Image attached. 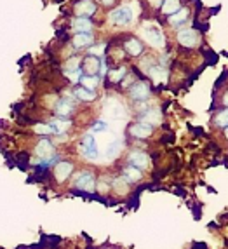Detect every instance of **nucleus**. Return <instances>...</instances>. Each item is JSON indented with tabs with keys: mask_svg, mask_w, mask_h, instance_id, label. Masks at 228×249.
<instances>
[{
	"mask_svg": "<svg viewBox=\"0 0 228 249\" xmlns=\"http://www.w3.org/2000/svg\"><path fill=\"white\" fill-rule=\"evenodd\" d=\"M105 49H106V44H92L91 47H88V54H91V56H98V58H101V56H105Z\"/></svg>",
	"mask_w": 228,
	"mask_h": 249,
	"instance_id": "nucleus-29",
	"label": "nucleus"
},
{
	"mask_svg": "<svg viewBox=\"0 0 228 249\" xmlns=\"http://www.w3.org/2000/svg\"><path fill=\"white\" fill-rule=\"evenodd\" d=\"M223 134H225V138L228 140V127H225V129H223Z\"/></svg>",
	"mask_w": 228,
	"mask_h": 249,
	"instance_id": "nucleus-35",
	"label": "nucleus"
},
{
	"mask_svg": "<svg viewBox=\"0 0 228 249\" xmlns=\"http://www.w3.org/2000/svg\"><path fill=\"white\" fill-rule=\"evenodd\" d=\"M190 9L188 7H181L178 11V13L175 14H171L169 18H166L167 23L171 25V28H175V30H181L183 26H185V23H187L188 19H190Z\"/></svg>",
	"mask_w": 228,
	"mask_h": 249,
	"instance_id": "nucleus-16",
	"label": "nucleus"
},
{
	"mask_svg": "<svg viewBox=\"0 0 228 249\" xmlns=\"http://www.w3.org/2000/svg\"><path fill=\"white\" fill-rule=\"evenodd\" d=\"M73 169H75L73 162L59 160L53 166V176L58 183H63V181H67V179L70 178L71 173H73Z\"/></svg>",
	"mask_w": 228,
	"mask_h": 249,
	"instance_id": "nucleus-9",
	"label": "nucleus"
},
{
	"mask_svg": "<svg viewBox=\"0 0 228 249\" xmlns=\"http://www.w3.org/2000/svg\"><path fill=\"white\" fill-rule=\"evenodd\" d=\"M100 67L101 58L91 56V54H86L80 61V70L84 71V75H100Z\"/></svg>",
	"mask_w": 228,
	"mask_h": 249,
	"instance_id": "nucleus-14",
	"label": "nucleus"
},
{
	"mask_svg": "<svg viewBox=\"0 0 228 249\" xmlns=\"http://www.w3.org/2000/svg\"><path fill=\"white\" fill-rule=\"evenodd\" d=\"M103 110L108 113V115L112 117V119H117V121L125 117V107L121 103V101L117 100V98H112V96H108L106 100H105Z\"/></svg>",
	"mask_w": 228,
	"mask_h": 249,
	"instance_id": "nucleus-12",
	"label": "nucleus"
},
{
	"mask_svg": "<svg viewBox=\"0 0 228 249\" xmlns=\"http://www.w3.org/2000/svg\"><path fill=\"white\" fill-rule=\"evenodd\" d=\"M176 42L185 49H193L200 44V34L195 28H181L176 34Z\"/></svg>",
	"mask_w": 228,
	"mask_h": 249,
	"instance_id": "nucleus-4",
	"label": "nucleus"
},
{
	"mask_svg": "<svg viewBox=\"0 0 228 249\" xmlns=\"http://www.w3.org/2000/svg\"><path fill=\"white\" fill-rule=\"evenodd\" d=\"M80 61H82V58L80 56H71V58L67 59V63L63 65V68H65V71H75L80 68Z\"/></svg>",
	"mask_w": 228,
	"mask_h": 249,
	"instance_id": "nucleus-28",
	"label": "nucleus"
},
{
	"mask_svg": "<svg viewBox=\"0 0 228 249\" xmlns=\"http://www.w3.org/2000/svg\"><path fill=\"white\" fill-rule=\"evenodd\" d=\"M121 176L127 183H138L141 178H143V171L138 169V167H134V166H131V164H127V166H124L121 169Z\"/></svg>",
	"mask_w": 228,
	"mask_h": 249,
	"instance_id": "nucleus-19",
	"label": "nucleus"
},
{
	"mask_svg": "<svg viewBox=\"0 0 228 249\" xmlns=\"http://www.w3.org/2000/svg\"><path fill=\"white\" fill-rule=\"evenodd\" d=\"M73 96L75 100L84 101V103H94L96 98H98L94 91H88V89L80 88V86H75L73 88Z\"/></svg>",
	"mask_w": 228,
	"mask_h": 249,
	"instance_id": "nucleus-22",
	"label": "nucleus"
},
{
	"mask_svg": "<svg viewBox=\"0 0 228 249\" xmlns=\"http://www.w3.org/2000/svg\"><path fill=\"white\" fill-rule=\"evenodd\" d=\"M127 164H131V166L143 171V169H146V167H150V157L143 150H131L127 154Z\"/></svg>",
	"mask_w": 228,
	"mask_h": 249,
	"instance_id": "nucleus-15",
	"label": "nucleus"
},
{
	"mask_svg": "<svg viewBox=\"0 0 228 249\" xmlns=\"http://www.w3.org/2000/svg\"><path fill=\"white\" fill-rule=\"evenodd\" d=\"M49 125L53 127L54 134L63 136V134L67 133L68 129L71 127V121L70 119H59V117H54V119H51L49 121Z\"/></svg>",
	"mask_w": 228,
	"mask_h": 249,
	"instance_id": "nucleus-21",
	"label": "nucleus"
},
{
	"mask_svg": "<svg viewBox=\"0 0 228 249\" xmlns=\"http://www.w3.org/2000/svg\"><path fill=\"white\" fill-rule=\"evenodd\" d=\"M221 105H223L225 108H228V89L223 92V96H221Z\"/></svg>",
	"mask_w": 228,
	"mask_h": 249,
	"instance_id": "nucleus-34",
	"label": "nucleus"
},
{
	"mask_svg": "<svg viewBox=\"0 0 228 249\" xmlns=\"http://www.w3.org/2000/svg\"><path fill=\"white\" fill-rule=\"evenodd\" d=\"M140 34L141 38L148 42L152 47H157V49H164L166 47V35L160 30V26L154 25V23H143Z\"/></svg>",
	"mask_w": 228,
	"mask_h": 249,
	"instance_id": "nucleus-1",
	"label": "nucleus"
},
{
	"mask_svg": "<svg viewBox=\"0 0 228 249\" xmlns=\"http://www.w3.org/2000/svg\"><path fill=\"white\" fill-rule=\"evenodd\" d=\"M122 148V143L119 142V140H115V142H112L110 145H108V150H106V155L110 159H113L115 155H119V152H121Z\"/></svg>",
	"mask_w": 228,
	"mask_h": 249,
	"instance_id": "nucleus-30",
	"label": "nucleus"
},
{
	"mask_svg": "<svg viewBox=\"0 0 228 249\" xmlns=\"http://www.w3.org/2000/svg\"><path fill=\"white\" fill-rule=\"evenodd\" d=\"M103 80L100 79V75H82V79H80V88L88 89V91H94Z\"/></svg>",
	"mask_w": 228,
	"mask_h": 249,
	"instance_id": "nucleus-24",
	"label": "nucleus"
},
{
	"mask_svg": "<svg viewBox=\"0 0 228 249\" xmlns=\"http://www.w3.org/2000/svg\"><path fill=\"white\" fill-rule=\"evenodd\" d=\"M98 13V4L94 0H77L71 5L73 18H92Z\"/></svg>",
	"mask_w": 228,
	"mask_h": 249,
	"instance_id": "nucleus-7",
	"label": "nucleus"
},
{
	"mask_svg": "<svg viewBox=\"0 0 228 249\" xmlns=\"http://www.w3.org/2000/svg\"><path fill=\"white\" fill-rule=\"evenodd\" d=\"M103 7H113V5L117 4V0H98Z\"/></svg>",
	"mask_w": 228,
	"mask_h": 249,
	"instance_id": "nucleus-33",
	"label": "nucleus"
},
{
	"mask_svg": "<svg viewBox=\"0 0 228 249\" xmlns=\"http://www.w3.org/2000/svg\"><path fill=\"white\" fill-rule=\"evenodd\" d=\"M80 152L88 160H98L100 159V152H98V146H96V140L92 134H86L82 138V143H80Z\"/></svg>",
	"mask_w": 228,
	"mask_h": 249,
	"instance_id": "nucleus-11",
	"label": "nucleus"
},
{
	"mask_svg": "<svg viewBox=\"0 0 228 249\" xmlns=\"http://www.w3.org/2000/svg\"><path fill=\"white\" fill-rule=\"evenodd\" d=\"M129 96H131V100L136 101V103H143V101H148L150 96H152V86H150L148 80L145 79H140V80H134L127 89Z\"/></svg>",
	"mask_w": 228,
	"mask_h": 249,
	"instance_id": "nucleus-2",
	"label": "nucleus"
},
{
	"mask_svg": "<svg viewBox=\"0 0 228 249\" xmlns=\"http://www.w3.org/2000/svg\"><path fill=\"white\" fill-rule=\"evenodd\" d=\"M146 2V5H148L154 13H157V11H160V7H162V4H164V0H145Z\"/></svg>",
	"mask_w": 228,
	"mask_h": 249,
	"instance_id": "nucleus-32",
	"label": "nucleus"
},
{
	"mask_svg": "<svg viewBox=\"0 0 228 249\" xmlns=\"http://www.w3.org/2000/svg\"><path fill=\"white\" fill-rule=\"evenodd\" d=\"M34 131L38 134V136H49V134H54V131L49 125V122H38V124L34 125Z\"/></svg>",
	"mask_w": 228,
	"mask_h": 249,
	"instance_id": "nucleus-27",
	"label": "nucleus"
},
{
	"mask_svg": "<svg viewBox=\"0 0 228 249\" xmlns=\"http://www.w3.org/2000/svg\"><path fill=\"white\" fill-rule=\"evenodd\" d=\"M160 112L158 110H145V112L140 115V121L141 122H146L150 125H155L157 122H160Z\"/></svg>",
	"mask_w": 228,
	"mask_h": 249,
	"instance_id": "nucleus-25",
	"label": "nucleus"
},
{
	"mask_svg": "<svg viewBox=\"0 0 228 249\" xmlns=\"http://www.w3.org/2000/svg\"><path fill=\"white\" fill-rule=\"evenodd\" d=\"M53 110H54V115L59 117V119H70L75 113V110H77V105H75L73 98L65 96V98H58L56 100Z\"/></svg>",
	"mask_w": 228,
	"mask_h": 249,
	"instance_id": "nucleus-6",
	"label": "nucleus"
},
{
	"mask_svg": "<svg viewBox=\"0 0 228 249\" xmlns=\"http://www.w3.org/2000/svg\"><path fill=\"white\" fill-rule=\"evenodd\" d=\"M127 70L129 68L125 67V65H122V67H119V68H110L108 70V73H106V82H110V84H122V80L127 77Z\"/></svg>",
	"mask_w": 228,
	"mask_h": 249,
	"instance_id": "nucleus-20",
	"label": "nucleus"
},
{
	"mask_svg": "<svg viewBox=\"0 0 228 249\" xmlns=\"http://www.w3.org/2000/svg\"><path fill=\"white\" fill-rule=\"evenodd\" d=\"M122 51L127 54L129 58H140L141 54H143V51H145V44H143L141 38L134 37V35H129L122 42Z\"/></svg>",
	"mask_w": 228,
	"mask_h": 249,
	"instance_id": "nucleus-8",
	"label": "nucleus"
},
{
	"mask_svg": "<svg viewBox=\"0 0 228 249\" xmlns=\"http://www.w3.org/2000/svg\"><path fill=\"white\" fill-rule=\"evenodd\" d=\"M212 122H214V125L218 129L228 127V108H223V110H220V112H216Z\"/></svg>",
	"mask_w": 228,
	"mask_h": 249,
	"instance_id": "nucleus-26",
	"label": "nucleus"
},
{
	"mask_svg": "<svg viewBox=\"0 0 228 249\" xmlns=\"http://www.w3.org/2000/svg\"><path fill=\"white\" fill-rule=\"evenodd\" d=\"M70 26L75 34H92L94 23L91 18H71Z\"/></svg>",
	"mask_w": 228,
	"mask_h": 249,
	"instance_id": "nucleus-17",
	"label": "nucleus"
},
{
	"mask_svg": "<svg viewBox=\"0 0 228 249\" xmlns=\"http://www.w3.org/2000/svg\"><path fill=\"white\" fill-rule=\"evenodd\" d=\"M35 155H37L40 160H44V159H49V157H53V155H56L54 143L49 140V136H40V138H38L37 145H35Z\"/></svg>",
	"mask_w": 228,
	"mask_h": 249,
	"instance_id": "nucleus-13",
	"label": "nucleus"
},
{
	"mask_svg": "<svg viewBox=\"0 0 228 249\" xmlns=\"http://www.w3.org/2000/svg\"><path fill=\"white\" fill-rule=\"evenodd\" d=\"M181 0H164V4L160 7V13L164 18H169L171 14L178 13L179 9H181Z\"/></svg>",
	"mask_w": 228,
	"mask_h": 249,
	"instance_id": "nucleus-23",
	"label": "nucleus"
},
{
	"mask_svg": "<svg viewBox=\"0 0 228 249\" xmlns=\"http://www.w3.org/2000/svg\"><path fill=\"white\" fill-rule=\"evenodd\" d=\"M70 42H71V46H73V49L91 47L92 44H94V35L92 34H75Z\"/></svg>",
	"mask_w": 228,
	"mask_h": 249,
	"instance_id": "nucleus-18",
	"label": "nucleus"
},
{
	"mask_svg": "<svg viewBox=\"0 0 228 249\" xmlns=\"http://www.w3.org/2000/svg\"><path fill=\"white\" fill-rule=\"evenodd\" d=\"M73 188L80 190L84 194H92L96 190V176L91 171H80L73 176Z\"/></svg>",
	"mask_w": 228,
	"mask_h": 249,
	"instance_id": "nucleus-3",
	"label": "nucleus"
},
{
	"mask_svg": "<svg viewBox=\"0 0 228 249\" xmlns=\"http://www.w3.org/2000/svg\"><path fill=\"white\" fill-rule=\"evenodd\" d=\"M127 134L134 140H148L152 134H154V125L146 124V122H134V124L129 125Z\"/></svg>",
	"mask_w": 228,
	"mask_h": 249,
	"instance_id": "nucleus-10",
	"label": "nucleus"
},
{
	"mask_svg": "<svg viewBox=\"0 0 228 249\" xmlns=\"http://www.w3.org/2000/svg\"><path fill=\"white\" fill-rule=\"evenodd\" d=\"M134 18V13L133 9L129 7V5H121V7H115L110 11L108 14V19L112 25H117V26H127Z\"/></svg>",
	"mask_w": 228,
	"mask_h": 249,
	"instance_id": "nucleus-5",
	"label": "nucleus"
},
{
	"mask_svg": "<svg viewBox=\"0 0 228 249\" xmlns=\"http://www.w3.org/2000/svg\"><path fill=\"white\" fill-rule=\"evenodd\" d=\"M91 131L92 133H105V131H108V124L105 121H94L91 125Z\"/></svg>",
	"mask_w": 228,
	"mask_h": 249,
	"instance_id": "nucleus-31",
	"label": "nucleus"
}]
</instances>
